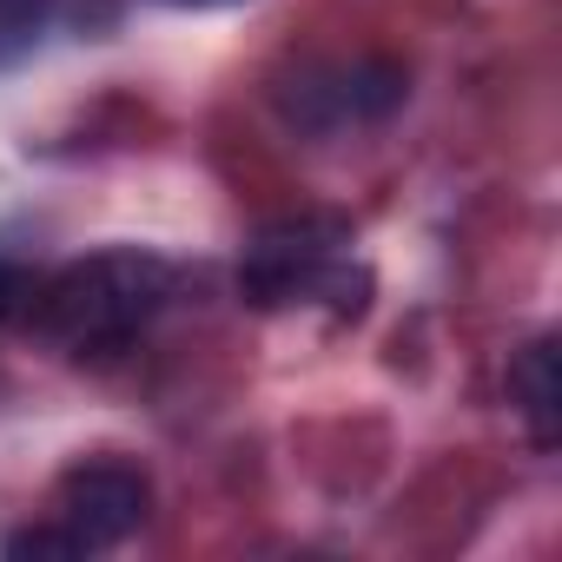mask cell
<instances>
[{"label": "cell", "mask_w": 562, "mask_h": 562, "mask_svg": "<svg viewBox=\"0 0 562 562\" xmlns=\"http://www.w3.org/2000/svg\"><path fill=\"white\" fill-rule=\"evenodd\" d=\"M8 555H87V549H80V536L54 516V522H41V529H14V536H8Z\"/></svg>", "instance_id": "cell-6"}, {"label": "cell", "mask_w": 562, "mask_h": 562, "mask_svg": "<svg viewBox=\"0 0 562 562\" xmlns=\"http://www.w3.org/2000/svg\"><path fill=\"white\" fill-rule=\"evenodd\" d=\"M238 292L258 312L312 305V299H338L358 312V299H345V292H364V278L345 265V225L338 218H278L245 245Z\"/></svg>", "instance_id": "cell-2"}, {"label": "cell", "mask_w": 562, "mask_h": 562, "mask_svg": "<svg viewBox=\"0 0 562 562\" xmlns=\"http://www.w3.org/2000/svg\"><path fill=\"white\" fill-rule=\"evenodd\" d=\"M509 404L522 411L529 437L549 450V443H555V430H562V378H555V338H536V345H522V351H516V364H509Z\"/></svg>", "instance_id": "cell-4"}, {"label": "cell", "mask_w": 562, "mask_h": 562, "mask_svg": "<svg viewBox=\"0 0 562 562\" xmlns=\"http://www.w3.org/2000/svg\"><path fill=\"white\" fill-rule=\"evenodd\" d=\"M54 516L80 536V549H113L126 542L146 516H153V483L146 470L120 463V457H93V463H74L54 490Z\"/></svg>", "instance_id": "cell-3"}, {"label": "cell", "mask_w": 562, "mask_h": 562, "mask_svg": "<svg viewBox=\"0 0 562 562\" xmlns=\"http://www.w3.org/2000/svg\"><path fill=\"white\" fill-rule=\"evenodd\" d=\"M34 285H41V278H34L21 258H0V325H21V318H27Z\"/></svg>", "instance_id": "cell-7"}, {"label": "cell", "mask_w": 562, "mask_h": 562, "mask_svg": "<svg viewBox=\"0 0 562 562\" xmlns=\"http://www.w3.org/2000/svg\"><path fill=\"white\" fill-rule=\"evenodd\" d=\"M47 21H54V0H0V67H14L21 54H34Z\"/></svg>", "instance_id": "cell-5"}, {"label": "cell", "mask_w": 562, "mask_h": 562, "mask_svg": "<svg viewBox=\"0 0 562 562\" xmlns=\"http://www.w3.org/2000/svg\"><path fill=\"white\" fill-rule=\"evenodd\" d=\"M172 299V265L153 251H93L60 265L34 285V305L21 325H34L47 345L74 358H113L126 351Z\"/></svg>", "instance_id": "cell-1"}]
</instances>
